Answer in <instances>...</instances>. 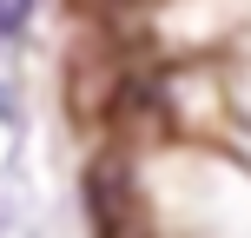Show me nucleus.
Segmentation results:
<instances>
[{
	"mask_svg": "<svg viewBox=\"0 0 251 238\" xmlns=\"http://www.w3.org/2000/svg\"><path fill=\"white\" fill-rule=\"evenodd\" d=\"M79 199H86L93 238H139V185H132V165L119 152H100L79 179Z\"/></svg>",
	"mask_w": 251,
	"mask_h": 238,
	"instance_id": "1",
	"label": "nucleus"
},
{
	"mask_svg": "<svg viewBox=\"0 0 251 238\" xmlns=\"http://www.w3.org/2000/svg\"><path fill=\"white\" fill-rule=\"evenodd\" d=\"M26 13H33V0H0V33H20Z\"/></svg>",
	"mask_w": 251,
	"mask_h": 238,
	"instance_id": "2",
	"label": "nucleus"
}]
</instances>
